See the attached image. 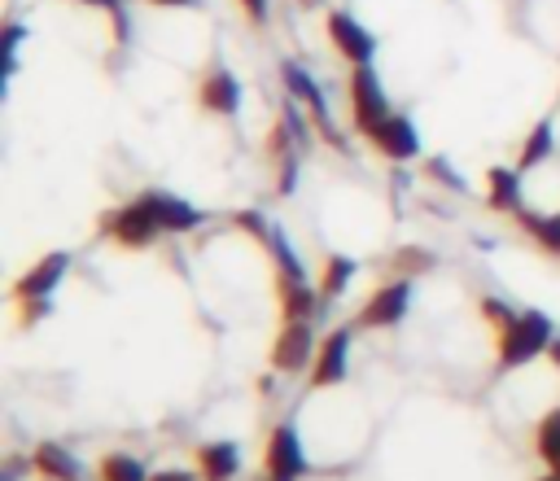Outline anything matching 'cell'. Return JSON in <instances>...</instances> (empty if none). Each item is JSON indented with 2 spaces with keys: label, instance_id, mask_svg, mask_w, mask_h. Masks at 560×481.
Returning a JSON list of instances; mask_svg holds the SVG:
<instances>
[{
  "label": "cell",
  "instance_id": "32",
  "mask_svg": "<svg viewBox=\"0 0 560 481\" xmlns=\"http://www.w3.org/2000/svg\"><path fill=\"white\" fill-rule=\"evenodd\" d=\"M547 359H551V363H556V367H560V332H556V337H551V350H547Z\"/></svg>",
  "mask_w": 560,
  "mask_h": 481
},
{
  "label": "cell",
  "instance_id": "13",
  "mask_svg": "<svg viewBox=\"0 0 560 481\" xmlns=\"http://www.w3.org/2000/svg\"><path fill=\"white\" fill-rule=\"evenodd\" d=\"M144 201L153 206L162 232H192V227H201V219H206L192 201H184V197H175V192H166V188H149Z\"/></svg>",
  "mask_w": 560,
  "mask_h": 481
},
{
  "label": "cell",
  "instance_id": "17",
  "mask_svg": "<svg viewBox=\"0 0 560 481\" xmlns=\"http://www.w3.org/2000/svg\"><path fill=\"white\" fill-rule=\"evenodd\" d=\"M551 149H556V127H551V118H542V122L525 136L521 157H516V171H534V166H542V162L551 157Z\"/></svg>",
  "mask_w": 560,
  "mask_h": 481
},
{
  "label": "cell",
  "instance_id": "16",
  "mask_svg": "<svg viewBox=\"0 0 560 481\" xmlns=\"http://www.w3.org/2000/svg\"><path fill=\"white\" fill-rule=\"evenodd\" d=\"M486 201L490 210H503V214H521V171L516 166H490L486 175Z\"/></svg>",
  "mask_w": 560,
  "mask_h": 481
},
{
  "label": "cell",
  "instance_id": "21",
  "mask_svg": "<svg viewBox=\"0 0 560 481\" xmlns=\"http://www.w3.org/2000/svg\"><path fill=\"white\" fill-rule=\"evenodd\" d=\"M96 477H101V481H149L144 464H140L136 455H122V450L105 455V459H101V468H96Z\"/></svg>",
  "mask_w": 560,
  "mask_h": 481
},
{
  "label": "cell",
  "instance_id": "14",
  "mask_svg": "<svg viewBox=\"0 0 560 481\" xmlns=\"http://www.w3.org/2000/svg\"><path fill=\"white\" fill-rule=\"evenodd\" d=\"M31 468L48 481H83V464L61 446V442H39L31 450Z\"/></svg>",
  "mask_w": 560,
  "mask_h": 481
},
{
  "label": "cell",
  "instance_id": "2",
  "mask_svg": "<svg viewBox=\"0 0 560 481\" xmlns=\"http://www.w3.org/2000/svg\"><path fill=\"white\" fill-rule=\"evenodd\" d=\"M346 101H350V127L372 136L394 109H389V96L381 87V74L376 66H354L350 79H346Z\"/></svg>",
  "mask_w": 560,
  "mask_h": 481
},
{
  "label": "cell",
  "instance_id": "9",
  "mask_svg": "<svg viewBox=\"0 0 560 481\" xmlns=\"http://www.w3.org/2000/svg\"><path fill=\"white\" fill-rule=\"evenodd\" d=\"M350 337H354V324H341L324 337L319 354H315V367H311V389H328L337 380H346L350 372Z\"/></svg>",
  "mask_w": 560,
  "mask_h": 481
},
{
  "label": "cell",
  "instance_id": "33",
  "mask_svg": "<svg viewBox=\"0 0 560 481\" xmlns=\"http://www.w3.org/2000/svg\"><path fill=\"white\" fill-rule=\"evenodd\" d=\"M542 481H560V477H556V472H551V477H542Z\"/></svg>",
  "mask_w": 560,
  "mask_h": 481
},
{
  "label": "cell",
  "instance_id": "3",
  "mask_svg": "<svg viewBox=\"0 0 560 481\" xmlns=\"http://www.w3.org/2000/svg\"><path fill=\"white\" fill-rule=\"evenodd\" d=\"M101 232L114 236V241H122L127 249H144V245H153V241L162 236V223H158L153 206H149L144 192H140V197H131L127 206L101 214Z\"/></svg>",
  "mask_w": 560,
  "mask_h": 481
},
{
  "label": "cell",
  "instance_id": "4",
  "mask_svg": "<svg viewBox=\"0 0 560 481\" xmlns=\"http://www.w3.org/2000/svg\"><path fill=\"white\" fill-rule=\"evenodd\" d=\"M315 328H319L315 319H284L280 332H276V341H271V372H280V376L306 372L311 359L319 354Z\"/></svg>",
  "mask_w": 560,
  "mask_h": 481
},
{
  "label": "cell",
  "instance_id": "1",
  "mask_svg": "<svg viewBox=\"0 0 560 481\" xmlns=\"http://www.w3.org/2000/svg\"><path fill=\"white\" fill-rule=\"evenodd\" d=\"M551 337H556V328H551V319H547L542 310H521V315L499 332V367L512 372V367L534 363L538 354L551 350Z\"/></svg>",
  "mask_w": 560,
  "mask_h": 481
},
{
  "label": "cell",
  "instance_id": "6",
  "mask_svg": "<svg viewBox=\"0 0 560 481\" xmlns=\"http://www.w3.org/2000/svg\"><path fill=\"white\" fill-rule=\"evenodd\" d=\"M262 468H267V481H298V477H306V450H302V437H298L293 424H276L271 429Z\"/></svg>",
  "mask_w": 560,
  "mask_h": 481
},
{
  "label": "cell",
  "instance_id": "15",
  "mask_svg": "<svg viewBox=\"0 0 560 481\" xmlns=\"http://www.w3.org/2000/svg\"><path fill=\"white\" fill-rule=\"evenodd\" d=\"M197 472H201V481H232L241 472V446L236 442H206L197 450Z\"/></svg>",
  "mask_w": 560,
  "mask_h": 481
},
{
  "label": "cell",
  "instance_id": "25",
  "mask_svg": "<svg viewBox=\"0 0 560 481\" xmlns=\"http://www.w3.org/2000/svg\"><path fill=\"white\" fill-rule=\"evenodd\" d=\"M232 223H236V227H245V232H249V236H258V241H267V236H271V223H267L258 210H236V214H232Z\"/></svg>",
  "mask_w": 560,
  "mask_h": 481
},
{
  "label": "cell",
  "instance_id": "23",
  "mask_svg": "<svg viewBox=\"0 0 560 481\" xmlns=\"http://www.w3.org/2000/svg\"><path fill=\"white\" fill-rule=\"evenodd\" d=\"M31 31L22 26V22H4V44H0V52H4V61H9V74L18 70V44L26 39Z\"/></svg>",
  "mask_w": 560,
  "mask_h": 481
},
{
  "label": "cell",
  "instance_id": "5",
  "mask_svg": "<svg viewBox=\"0 0 560 481\" xmlns=\"http://www.w3.org/2000/svg\"><path fill=\"white\" fill-rule=\"evenodd\" d=\"M280 79H284L289 96L306 105V114H311V122L324 131V140H328V144H341V131H337V122H332V114H328V101H324V87L315 83V74H311L306 66H298V61H280Z\"/></svg>",
  "mask_w": 560,
  "mask_h": 481
},
{
  "label": "cell",
  "instance_id": "18",
  "mask_svg": "<svg viewBox=\"0 0 560 481\" xmlns=\"http://www.w3.org/2000/svg\"><path fill=\"white\" fill-rule=\"evenodd\" d=\"M262 245L271 249L280 280H306V267H302V258H298V249H293V241H289V232H284V227H276V223H271V236H267Z\"/></svg>",
  "mask_w": 560,
  "mask_h": 481
},
{
  "label": "cell",
  "instance_id": "12",
  "mask_svg": "<svg viewBox=\"0 0 560 481\" xmlns=\"http://www.w3.org/2000/svg\"><path fill=\"white\" fill-rule=\"evenodd\" d=\"M197 101H201V109L232 118V114L241 109V79H236L228 66H214V70L201 79V87H197Z\"/></svg>",
  "mask_w": 560,
  "mask_h": 481
},
{
  "label": "cell",
  "instance_id": "22",
  "mask_svg": "<svg viewBox=\"0 0 560 481\" xmlns=\"http://www.w3.org/2000/svg\"><path fill=\"white\" fill-rule=\"evenodd\" d=\"M538 455H542V464L560 477V407H551V411L542 415V424H538Z\"/></svg>",
  "mask_w": 560,
  "mask_h": 481
},
{
  "label": "cell",
  "instance_id": "26",
  "mask_svg": "<svg viewBox=\"0 0 560 481\" xmlns=\"http://www.w3.org/2000/svg\"><path fill=\"white\" fill-rule=\"evenodd\" d=\"M481 315H486V319H490V324H494V328L503 332V328H508V324H512V319H516L521 310H512V306H503L499 297H481Z\"/></svg>",
  "mask_w": 560,
  "mask_h": 481
},
{
  "label": "cell",
  "instance_id": "24",
  "mask_svg": "<svg viewBox=\"0 0 560 481\" xmlns=\"http://www.w3.org/2000/svg\"><path fill=\"white\" fill-rule=\"evenodd\" d=\"M394 262H398V271H407V275H411V271H429V267H433V254H429V249L407 245V249H398V254H394Z\"/></svg>",
  "mask_w": 560,
  "mask_h": 481
},
{
  "label": "cell",
  "instance_id": "29",
  "mask_svg": "<svg viewBox=\"0 0 560 481\" xmlns=\"http://www.w3.org/2000/svg\"><path fill=\"white\" fill-rule=\"evenodd\" d=\"M201 472H184V468H166V472H153L149 481H197Z\"/></svg>",
  "mask_w": 560,
  "mask_h": 481
},
{
  "label": "cell",
  "instance_id": "7",
  "mask_svg": "<svg viewBox=\"0 0 560 481\" xmlns=\"http://www.w3.org/2000/svg\"><path fill=\"white\" fill-rule=\"evenodd\" d=\"M407 306H411V280L407 275L402 280H389V284H381V289L368 293L363 310L354 315V328H389V324H398L407 315Z\"/></svg>",
  "mask_w": 560,
  "mask_h": 481
},
{
  "label": "cell",
  "instance_id": "11",
  "mask_svg": "<svg viewBox=\"0 0 560 481\" xmlns=\"http://www.w3.org/2000/svg\"><path fill=\"white\" fill-rule=\"evenodd\" d=\"M372 144H376V153L389 157V162H411V157L420 153V131H416V122H411L407 114H389V118L372 131Z\"/></svg>",
  "mask_w": 560,
  "mask_h": 481
},
{
  "label": "cell",
  "instance_id": "10",
  "mask_svg": "<svg viewBox=\"0 0 560 481\" xmlns=\"http://www.w3.org/2000/svg\"><path fill=\"white\" fill-rule=\"evenodd\" d=\"M66 271H70V254H66V249H52V254H44V258H39V262L18 280L13 297H18V302L52 297V293H57V284L66 280Z\"/></svg>",
  "mask_w": 560,
  "mask_h": 481
},
{
  "label": "cell",
  "instance_id": "28",
  "mask_svg": "<svg viewBox=\"0 0 560 481\" xmlns=\"http://www.w3.org/2000/svg\"><path fill=\"white\" fill-rule=\"evenodd\" d=\"M236 4H241V9L249 13V22H258V26H262L267 13H271V0H236Z\"/></svg>",
  "mask_w": 560,
  "mask_h": 481
},
{
  "label": "cell",
  "instance_id": "19",
  "mask_svg": "<svg viewBox=\"0 0 560 481\" xmlns=\"http://www.w3.org/2000/svg\"><path fill=\"white\" fill-rule=\"evenodd\" d=\"M354 271H359V262H354V258H346V254H328V258H324V271H319V293L337 302V297L350 289Z\"/></svg>",
  "mask_w": 560,
  "mask_h": 481
},
{
  "label": "cell",
  "instance_id": "8",
  "mask_svg": "<svg viewBox=\"0 0 560 481\" xmlns=\"http://www.w3.org/2000/svg\"><path fill=\"white\" fill-rule=\"evenodd\" d=\"M328 39H332V48H337L346 61H354V66H372V57H376V35H372L354 13H346V9H332V13H328Z\"/></svg>",
  "mask_w": 560,
  "mask_h": 481
},
{
  "label": "cell",
  "instance_id": "31",
  "mask_svg": "<svg viewBox=\"0 0 560 481\" xmlns=\"http://www.w3.org/2000/svg\"><path fill=\"white\" fill-rule=\"evenodd\" d=\"M144 4H158V9H192L201 0H144Z\"/></svg>",
  "mask_w": 560,
  "mask_h": 481
},
{
  "label": "cell",
  "instance_id": "27",
  "mask_svg": "<svg viewBox=\"0 0 560 481\" xmlns=\"http://www.w3.org/2000/svg\"><path fill=\"white\" fill-rule=\"evenodd\" d=\"M424 171H429L433 179H442L446 188H455V192H464V179H459V171H451V166H446L442 157H429V166H424Z\"/></svg>",
  "mask_w": 560,
  "mask_h": 481
},
{
  "label": "cell",
  "instance_id": "30",
  "mask_svg": "<svg viewBox=\"0 0 560 481\" xmlns=\"http://www.w3.org/2000/svg\"><path fill=\"white\" fill-rule=\"evenodd\" d=\"M79 4H88V9H101V13H122V0H79Z\"/></svg>",
  "mask_w": 560,
  "mask_h": 481
},
{
  "label": "cell",
  "instance_id": "20",
  "mask_svg": "<svg viewBox=\"0 0 560 481\" xmlns=\"http://www.w3.org/2000/svg\"><path fill=\"white\" fill-rule=\"evenodd\" d=\"M516 219H521V227H525L547 254H560V214H534V210H521Z\"/></svg>",
  "mask_w": 560,
  "mask_h": 481
}]
</instances>
